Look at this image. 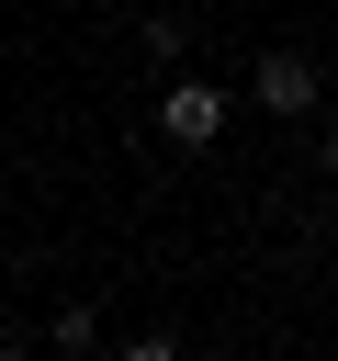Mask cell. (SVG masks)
I'll use <instances>...</instances> for the list:
<instances>
[{
	"label": "cell",
	"mask_w": 338,
	"mask_h": 361,
	"mask_svg": "<svg viewBox=\"0 0 338 361\" xmlns=\"http://www.w3.org/2000/svg\"><path fill=\"white\" fill-rule=\"evenodd\" d=\"M124 361H180V338H135V350H124Z\"/></svg>",
	"instance_id": "4"
},
{
	"label": "cell",
	"mask_w": 338,
	"mask_h": 361,
	"mask_svg": "<svg viewBox=\"0 0 338 361\" xmlns=\"http://www.w3.org/2000/svg\"><path fill=\"white\" fill-rule=\"evenodd\" d=\"M135 56H146V68H169V79H180V23H169V11H146V23H135Z\"/></svg>",
	"instance_id": "3"
},
{
	"label": "cell",
	"mask_w": 338,
	"mask_h": 361,
	"mask_svg": "<svg viewBox=\"0 0 338 361\" xmlns=\"http://www.w3.org/2000/svg\"><path fill=\"white\" fill-rule=\"evenodd\" d=\"M327 180H338V124H327Z\"/></svg>",
	"instance_id": "5"
},
{
	"label": "cell",
	"mask_w": 338,
	"mask_h": 361,
	"mask_svg": "<svg viewBox=\"0 0 338 361\" xmlns=\"http://www.w3.org/2000/svg\"><path fill=\"white\" fill-rule=\"evenodd\" d=\"M0 361H34V350H0Z\"/></svg>",
	"instance_id": "6"
},
{
	"label": "cell",
	"mask_w": 338,
	"mask_h": 361,
	"mask_svg": "<svg viewBox=\"0 0 338 361\" xmlns=\"http://www.w3.org/2000/svg\"><path fill=\"white\" fill-rule=\"evenodd\" d=\"M158 135H169V147H214V135H225V90H214V79H169V90H158Z\"/></svg>",
	"instance_id": "2"
},
{
	"label": "cell",
	"mask_w": 338,
	"mask_h": 361,
	"mask_svg": "<svg viewBox=\"0 0 338 361\" xmlns=\"http://www.w3.org/2000/svg\"><path fill=\"white\" fill-rule=\"evenodd\" d=\"M248 102H259V113H282V124H304V113L327 102V90H315V56H293V45H270V56L248 68Z\"/></svg>",
	"instance_id": "1"
}]
</instances>
